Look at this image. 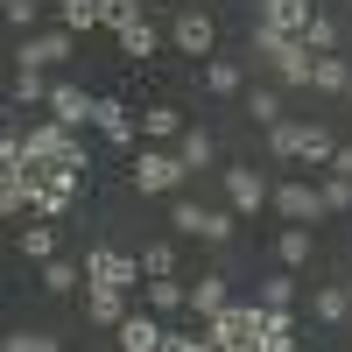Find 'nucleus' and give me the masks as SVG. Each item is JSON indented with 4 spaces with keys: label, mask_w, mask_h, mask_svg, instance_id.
<instances>
[{
    "label": "nucleus",
    "mask_w": 352,
    "mask_h": 352,
    "mask_svg": "<svg viewBox=\"0 0 352 352\" xmlns=\"http://www.w3.org/2000/svg\"><path fill=\"white\" fill-rule=\"evenodd\" d=\"M127 21H141V0H106V28H113V36H120Z\"/></svg>",
    "instance_id": "39"
},
{
    "label": "nucleus",
    "mask_w": 352,
    "mask_h": 352,
    "mask_svg": "<svg viewBox=\"0 0 352 352\" xmlns=\"http://www.w3.org/2000/svg\"><path fill=\"white\" fill-rule=\"evenodd\" d=\"M345 289H352V282H345Z\"/></svg>",
    "instance_id": "43"
},
{
    "label": "nucleus",
    "mask_w": 352,
    "mask_h": 352,
    "mask_svg": "<svg viewBox=\"0 0 352 352\" xmlns=\"http://www.w3.org/2000/svg\"><path fill=\"white\" fill-rule=\"evenodd\" d=\"M303 43H310L317 56L338 50V14H331V8H317V14H310V28H303Z\"/></svg>",
    "instance_id": "33"
},
{
    "label": "nucleus",
    "mask_w": 352,
    "mask_h": 352,
    "mask_svg": "<svg viewBox=\"0 0 352 352\" xmlns=\"http://www.w3.org/2000/svg\"><path fill=\"white\" fill-rule=\"evenodd\" d=\"M85 317H92L99 331H120V317H127V289H106V282H85Z\"/></svg>",
    "instance_id": "14"
},
{
    "label": "nucleus",
    "mask_w": 352,
    "mask_h": 352,
    "mask_svg": "<svg viewBox=\"0 0 352 352\" xmlns=\"http://www.w3.org/2000/svg\"><path fill=\"white\" fill-rule=\"evenodd\" d=\"M162 338H169V324H162L155 310H127L120 331H113V345H120V352H162Z\"/></svg>",
    "instance_id": "11"
},
{
    "label": "nucleus",
    "mask_w": 352,
    "mask_h": 352,
    "mask_svg": "<svg viewBox=\"0 0 352 352\" xmlns=\"http://www.w3.org/2000/svg\"><path fill=\"white\" fill-rule=\"evenodd\" d=\"M317 190H324V204H331V212H352V176L324 169V176H317Z\"/></svg>",
    "instance_id": "35"
},
{
    "label": "nucleus",
    "mask_w": 352,
    "mask_h": 352,
    "mask_svg": "<svg viewBox=\"0 0 352 352\" xmlns=\"http://www.w3.org/2000/svg\"><path fill=\"white\" fill-rule=\"evenodd\" d=\"M50 71H36V64H14V106H50Z\"/></svg>",
    "instance_id": "22"
},
{
    "label": "nucleus",
    "mask_w": 352,
    "mask_h": 352,
    "mask_svg": "<svg viewBox=\"0 0 352 352\" xmlns=\"http://www.w3.org/2000/svg\"><path fill=\"white\" fill-rule=\"evenodd\" d=\"M345 99H352V92H345Z\"/></svg>",
    "instance_id": "44"
},
{
    "label": "nucleus",
    "mask_w": 352,
    "mask_h": 352,
    "mask_svg": "<svg viewBox=\"0 0 352 352\" xmlns=\"http://www.w3.org/2000/svg\"><path fill=\"white\" fill-rule=\"evenodd\" d=\"M303 134H310V120H275L268 127V155L275 162H303Z\"/></svg>",
    "instance_id": "20"
},
{
    "label": "nucleus",
    "mask_w": 352,
    "mask_h": 352,
    "mask_svg": "<svg viewBox=\"0 0 352 352\" xmlns=\"http://www.w3.org/2000/svg\"><path fill=\"white\" fill-rule=\"evenodd\" d=\"M21 254L36 261V268H43V261H56V226H50V219H43V226H21Z\"/></svg>",
    "instance_id": "30"
},
{
    "label": "nucleus",
    "mask_w": 352,
    "mask_h": 352,
    "mask_svg": "<svg viewBox=\"0 0 352 352\" xmlns=\"http://www.w3.org/2000/svg\"><path fill=\"white\" fill-rule=\"evenodd\" d=\"M226 204H232L240 219H254L261 204H275V184H268L261 169H226Z\"/></svg>",
    "instance_id": "9"
},
{
    "label": "nucleus",
    "mask_w": 352,
    "mask_h": 352,
    "mask_svg": "<svg viewBox=\"0 0 352 352\" xmlns=\"http://www.w3.org/2000/svg\"><path fill=\"white\" fill-rule=\"evenodd\" d=\"M176 155H184L190 169H212V134H204V127H184V134H176Z\"/></svg>",
    "instance_id": "31"
},
{
    "label": "nucleus",
    "mask_w": 352,
    "mask_h": 352,
    "mask_svg": "<svg viewBox=\"0 0 352 352\" xmlns=\"http://www.w3.org/2000/svg\"><path fill=\"white\" fill-rule=\"evenodd\" d=\"M162 352H219V345H212V338H190V331H169Z\"/></svg>",
    "instance_id": "40"
},
{
    "label": "nucleus",
    "mask_w": 352,
    "mask_h": 352,
    "mask_svg": "<svg viewBox=\"0 0 352 352\" xmlns=\"http://www.w3.org/2000/svg\"><path fill=\"white\" fill-rule=\"evenodd\" d=\"M261 310L268 303H226L219 317H204V338H212L219 352H268L261 345Z\"/></svg>",
    "instance_id": "3"
},
{
    "label": "nucleus",
    "mask_w": 352,
    "mask_h": 352,
    "mask_svg": "<svg viewBox=\"0 0 352 352\" xmlns=\"http://www.w3.org/2000/svg\"><path fill=\"white\" fill-rule=\"evenodd\" d=\"M85 190V169H36V219H64Z\"/></svg>",
    "instance_id": "7"
},
{
    "label": "nucleus",
    "mask_w": 352,
    "mask_h": 352,
    "mask_svg": "<svg viewBox=\"0 0 352 352\" xmlns=\"http://www.w3.org/2000/svg\"><path fill=\"white\" fill-rule=\"evenodd\" d=\"M310 85H317V92H352V56L345 50H324V56H317V71H310Z\"/></svg>",
    "instance_id": "17"
},
{
    "label": "nucleus",
    "mask_w": 352,
    "mask_h": 352,
    "mask_svg": "<svg viewBox=\"0 0 352 352\" xmlns=\"http://www.w3.org/2000/svg\"><path fill=\"white\" fill-rule=\"evenodd\" d=\"M345 14H352V0H345Z\"/></svg>",
    "instance_id": "42"
},
{
    "label": "nucleus",
    "mask_w": 352,
    "mask_h": 352,
    "mask_svg": "<svg viewBox=\"0 0 352 352\" xmlns=\"http://www.w3.org/2000/svg\"><path fill=\"white\" fill-rule=\"evenodd\" d=\"M141 268H148V275H169V268H176L169 240H148V247H141Z\"/></svg>",
    "instance_id": "37"
},
{
    "label": "nucleus",
    "mask_w": 352,
    "mask_h": 352,
    "mask_svg": "<svg viewBox=\"0 0 352 352\" xmlns=\"http://www.w3.org/2000/svg\"><path fill=\"white\" fill-rule=\"evenodd\" d=\"M169 43L184 50V56H212V43H219V21L204 14V8H184V14L169 21Z\"/></svg>",
    "instance_id": "10"
},
{
    "label": "nucleus",
    "mask_w": 352,
    "mask_h": 352,
    "mask_svg": "<svg viewBox=\"0 0 352 352\" xmlns=\"http://www.w3.org/2000/svg\"><path fill=\"white\" fill-rule=\"evenodd\" d=\"M85 282H106V289H134L141 282V261L120 247H85Z\"/></svg>",
    "instance_id": "8"
},
{
    "label": "nucleus",
    "mask_w": 352,
    "mask_h": 352,
    "mask_svg": "<svg viewBox=\"0 0 352 352\" xmlns=\"http://www.w3.org/2000/svg\"><path fill=\"white\" fill-rule=\"evenodd\" d=\"M247 85V71L232 64V56H204V92H219V99H232Z\"/></svg>",
    "instance_id": "23"
},
{
    "label": "nucleus",
    "mask_w": 352,
    "mask_h": 352,
    "mask_svg": "<svg viewBox=\"0 0 352 352\" xmlns=\"http://www.w3.org/2000/svg\"><path fill=\"white\" fill-rule=\"evenodd\" d=\"M8 352H64V345H56L50 331H14V338H8Z\"/></svg>",
    "instance_id": "38"
},
{
    "label": "nucleus",
    "mask_w": 352,
    "mask_h": 352,
    "mask_svg": "<svg viewBox=\"0 0 352 352\" xmlns=\"http://www.w3.org/2000/svg\"><path fill=\"white\" fill-rule=\"evenodd\" d=\"M310 317H317V324H345V317H352V289H338V282L310 289Z\"/></svg>",
    "instance_id": "18"
},
{
    "label": "nucleus",
    "mask_w": 352,
    "mask_h": 352,
    "mask_svg": "<svg viewBox=\"0 0 352 352\" xmlns=\"http://www.w3.org/2000/svg\"><path fill=\"white\" fill-rule=\"evenodd\" d=\"M331 169H338V176H352V141H338V155H331Z\"/></svg>",
    "instance_id": "41"
},
{
    "label": "nucleus",
    "mask_w": 352,
    "mask_h": 352,
    "mask_svg": "<svg viewBox=\"0 0 352 352\" xmlns=\"http://www.w3.org/2000/svg\"><path fill=\"white\" fill-rule=\"evenodd\" d=\"M226 310V275H197L190 282V317H219Z\"/></svg>",
    "instance_id": "24"
},
{
    "label": "nucleus",
    "mask_w": 352,
    "mask_h": 352,
    "mask_svg": "<svg viewBox=\"0 0 352 352\" xmlns=\"http://www.w3.org/2000/svg\"><path fill=\"white\" fill-rule=\"evenodd\" d=\"M254 303H268V310H289V303H296V275H289V268H282V275H268V282L254 289Z\"/></svg>",
    "instance_id": "32"
},
{
    "label": "nucleus",
    "mask_w": 352,
    "mask_h": 352,
    "mask_svg": "<svg viewBox=\"0 0 352 352\" xmlns=\"http://www.w3.org/2000/svg\"><path fill=\"white\" fill-rule=\"evenodd\" d=\"M21 148H28V169H92V162H85V141L64 120H36L21 134Z\"/></svg>",
    "instance_id": "2"
},
{
    "label": "nucleus",
    "mask_w": 352,
    "mask_h": 352,
    "mask_svg": "<svg viewBox=\"0 0 352 352\" xmlns=\"http://www.w3.org/2000/svg\"><path fill=\"white\" fill-rule=\"evenodd\" d=\"M275 212H282L289 226H317V219H331V204H324V190H317V184L282 176V184H275Z\"/></svg>",
    "instance_id": "6"
},
{
    "label": "nucleus",
    "mask_w": 352,
    "mask_h": 352,
    "mask_svg": "<svg viewBox=\"0 0 352 352\" xmlns=\"http://www.w3.org/2000/svg\"><path fill=\"white\" fill-rule=\"evenodd\" d=\"M21 64H36V71H56L71 56V28H28V43L14 50Z\"/></svg>",
    "instance_id": "12"
},
{
    "label": "nucleus",
    "mask_w": 352,
    "mask_h": 352,
    "mask_svg": "<svg viewBox=\"0 0 352 352\" xmlns=\"http://www.w3.org/2000/svg\"><path fill=\"white\" fill-rule=\"evenodd\" d=\"M331 155H338V134H331L324 120H310V134H303V162H317V169H331Z\"/></svg>",
    "instance_id": "29"
},
{
    "label": "nucleus",
    "mask_w": 352,
    "mask_h": 352,
    "mask_svg": "<svg viewBox=\"0 0 352 352\" xmlns=\"http://www.w3.org/2000/svg\"><path fill=\"white\" fill-rule=\"evenodd\" d=\"M0 14H8V28H36L43 0H0Z\"/></svg>",
    "instance_id": "36"
},
{
    "label": "nucleus",
    "mask_w": 352,
    "mask_h": 352,
    "mask_svg": "<svg viewBox=\"0 0 352 352\" xmlns=\"http://www.w3.org/2000/svg\"><path fill=\"white\" fill-rule=\"evenodd\" d=\"M141 296H148V310H155V317H169V310H190V289L176 282V275H155V282H141Z\"/></svg>",
    "instance_id": "19"
},
{
    "label": "nucleus",
    "mask_w": 352,
    "mask_h": 352,
    "mask_svg": "<svg viewBox=\"0 0 352 352\" xmlns=\"http://www.w3.org/2000/svg\"><path fill=\"white\" fill-rule=\"evenodd\" d=\"M141 134H148V141H176V134H184V113H176V106H148V113H141Z\"/></svg>",
    "instance_id": "28"
},
{
    "label": "nucleus",
    "mask_w": 352,
    "mask_h": 352,
    "mask_svg": "<svg viewBox=\"0 0 352 352\" xmlns=\"http://www.w3.org/2000/svg\"><path fill=\"white\" fill-rule=\"evenodd\" d=\"M99 21H106V0H56V28H71V36H85Z\"/></svg>",
    "instance_id": "21"
},
{
    "label": "nucleus",
    "mask_w": 352,
    "mask_h": 352,
    "mask_svg": "<svg viewBox=\"0 0 352 352\" xmlns=\"http://www.w3.org/2000/svg\"><path fill=\"white\" fill-rule=\"evenodd\" d=\"M247 113H254L261 127H275V120H289V106H282V92H275V85H261V92L247 99Z\"/></svg>",
    "instance_id": "34"
},
{
    "label": "nucleus",
    "mask_w": 352,
    "mask_h": 352,
    "mask_svg": "<svg viewBox=\"0 0 352 352\" xmlns=\"http://www.w3.org/2000/svg\"><path fill=\"white\" fill-rule=\"evenodd\" d=\"M254 56H261L282 85H310V71H317V50H310L303 36H282V28H261V21H254Z\"/></svg>",
    "instance_id": "1"
},
{
    "label": "nucleus",
    "mask_w": 352,
    "mask_h": 352,
    "mask_svg": "<svg viewBox=\"0 0 352 352\" xmlns=\"http://www.w3.org/2000/svg\"><path fill=\"white\" fill-rule=\"evenodd\" d=\"M310 14H317V0H261V8H254V21L261 28H282V36H303Z\"/></svg>",
    "instance_id": "13"
},
{
    "label": "nucleus",
    "mask_w": 352,
    "mask_h": 352,
    "mask_svg": "<svg viewBox=\"0 0 352 352\" xmlns=\"http://www.w3.org/2000/svg\"><path fill=\"white\" fill-rule=\"evenodd\" d=\"M50 120H64L71 134L92 120V99H85V85H71V78H56V85H50Z\"/></svg>",
    "instance_id": "15"
},
{
    "label": "nucleus",
    "mask_w": 352,
    "mask_h": 352,
    "mask_svg": "<svg viewBox=\"0 0 352 352\" xmlns=\"http://www.w3.org/2000/svg\"><path fill=\"white\" fill-rule=\"evenodd\" d=\"M275 261H282V268H303V261H310V226H282Z\"/></svg>",
    "instance_id": "27"
},
{
    "label": "nucleus",
    "mask_w": 352,
    "mask_h": 352,
    "mask_svg": "<svg viewBox=\"0 0 352 352\" xmlns=\"http://www.w3.org/2000/svg\"><path fill=\"white\" fill-rule=\"evenodd\" d=\"M155 50H162V36H155V21H148V14L120 28V56H155Z\"/></svg>",
    "instance_id": "25"
},
{
    "label": "nucleus",
    "mask_w": 352,
    "mask_h": 352,
    "mask_svg": "<svg viewBox=\"0 0 352 352\" xmlns=\"http://www.w3.org/2000/svg\"><path fill=\"white\" fill-rule=\"evenodd\" d=\"M232 219H240V212H232V204H197V197H176L169 204V226L176 232H184V240H232Z\"/></svg>",
    "instance_id": "4"
},
{
    "label": "nucleus",
    "mask_w": 352,
    "mask_h": 352,
    "mask_svg": "<svg viewBox=\"0 0 352 352\" xmlns=\"http://www.w3.org/2000/svg\"><path fill=\"white\" fill-rule=\"evenodd\" d=\"M92 127L113 141V148H134V113L120 99H92Z\"/></svg>",
    "instance_id": "16"
},
{
    "label": "nucleus",
    "mask_w": 352,
    "mask_h": 352,
    "mask_svg": "<svg viewBox=\"0 0 352 352\" xmlns=\"http://www.w3.org/2000/svg\"><path fill=\"white\" fill-rule=\"evenodd\" d=\"M184 176H190V162L176 155V148H141V155H134V190H141V197L184 190Z\"/></svg>",
    "instance_id": "5"
},
{
    "label": "nucleus",
    "mask_w": 352,
    "mask_h": 352,
    "mask_svg": "<svg viewBox=\"0 0 352 352\" xmlns=\"http://www.w3.org/2000/svg\"><path fill=\"white\" fill-rule=\"evenodd\" d=\"M78 282H85V268H78V261H64V254H56V261H43V289H50V296H71Z\"/></svg>",
    "instance_id": "26"
}]
</instances>
